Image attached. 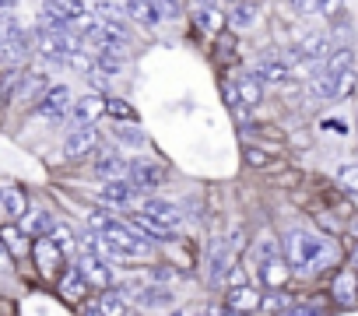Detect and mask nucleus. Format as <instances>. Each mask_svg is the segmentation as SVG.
Instances as JSON below:
<instances>
[{"instance_id": "1", "label": "nucleus", "mask_w": 358, "mask_h": 316, "mask_svg": "<svg viewBox=\"0 0 358 316\" xmlns=\"http://www.w3.org/2000/svg\"><path fill=\"white\" fill-rule=\"evenodd\" d=\"M334 243L327 239V236H320V232H309V229H292V232H285V260H288V267L299 274V278H306V274H316L320 267H327L330 264V250Z\"/></svg>"}, {"instance_id": "2", "label": "nucleus", "mask_w": 358, "mask_h": 316, "mask_svg": "<svg viewBox=\"0 0 358 316\" xmlns=\"http://www.w3.org/2000/svg\"><path fill=\"white\" fill-rule=\"evenodd\" d=\"M106 243V257L113 260H144L148 257V239H141L130 225H113L109 232H102Z\"/></svg>"}, {"instance_id": "3", "label": "nucleus", "mask_w": 358, "mask_h": 316, "mask_svg": "<svg viewBox=\"0 0 358 316\" xmlns=\"http://www.w3.org/2000/svg\"><path fill=\"white\" fill-rule=\"evenodd\" d=\"M32 260H36V267H39V274L46 278V281H60L64 274H60V267H64V250L53 243V239H39L36 246H32Z\"/></svg>"}, {"instance_id": "4", "label": "nucleus", "mask_w": 358, "mask_h": 316, "mask_svg": "<svg viewBox=\"0 0 358 316\" xmlns=\"http://www.w3.org/2000/svg\"><path fill=\"white\" fill-rule=\"evenodd\" d=\"M225 274H232V243L218 236V239H211V250H208V281L222 285V281H229Z\"/></svg>"}, {"instance_id": "5", "label": "nucleus", "mask_w": 358, "mask_h": 316, "mask_svg": "<svg viewBox=\"0 0 358 316\" xmlns=\"http://www.w3.org/2000/svg\"><path fill=\"white\" fill-rule=\"evenodd\" d=\"M71 113H74V99H71V88L67 85H53L50 95L36 106V116H43V120H64Z\"/></svg>"}, {"instance_id": "6", "label": "nucleus", "mask_w": 358, "mask_h": 316, "mask_svg": "<svg viewBox=\"0 0 358 316\" xmlns=\"http://www.w3.org/2000/svg\"><path fill=\"white\" fill-rule=\"evenodd\" d=\"M141 215L162 222V225L172 229V232L183 225V211H179L176 204H169V201H162V197H144V201H141Z\"/></svg>"}, {"instance_id": "7", "label": "nucleus", "mask_w": 358, "mask_h": 316, "mask_svg": "<svg viewBox=\"0 0 358 316\" xmlns=\"http://www.w3.org/2000/svg\"><path fill=\"white\" fill-rule=\"evenodd\" d=\"M253 71L260 74V81H271V85L292 81V64H288V57H281V53H264Z\"/></svg>"}, {"instance_id": "8", "label": "nucleus", "mask_w": 358, "mask_h": 316, "mask_svg": "<svg viewBox=\"0 0 358 316\" xmlns=\"http://www.w3.org/2000/svg\"><path fill=\"white\" fill-rule=\"evenodd\" d=\"M330 295L341 309H355L358 306V274L355 271H337L330 281Z\"/></svg>"}, {"instance_id": "9", "label": "nucleus", "mask_w": 358, "mask_h": 316, "mask_svg": "<svg viewBox=\"0 0 358 316\" xmlns=\"http://www.w3.org/2000/svg\"><path fill=\"white\" fill-rule=\"evenodd\" d=\"M74 264H78L81 278H85L92 288H102V292H109V288H113V271L106 267V260H102V257H78Z\"/></svg>"}, {"instance_id": "10", "label": "nucleus", "mask_w": 358, "mask_h": 316, "mask_svg": "<svg viewBox=\"0 0 358 316\" xmlns=\"http://www.w3.org/2000/svg\"><path fill=\"white\" fill-rule=\"evenodd\" d=\"M92 169H95V176H99L102 183H120V180L130 176V162H123L116 151H102V155L95 158Z\"/></svg>"}, {"instance_id": "11", "label": "nucleus", "mask_w": 358, "mask_h": 316, "mask_svg": "<svg viewBox=\"0 0 358 316\" xmlns=\"http://www.w3.org/2000/svg\"><path fill=\"white\" fill-rule=\"evenodd\" d=\"M0 201H4V215H8V222H25L29 218V194L22 190V187H15L11 180H4V194H0Z\"/></svg>"}, {"instance_id": "12", "label": "nucleus", "mask_w": 358, "mask_h": 316, "mask_svg": "<svg viewBox=\"0 0 358 316\" xmlns=\"http://www.w3.org/2000/svg\"><path fill=\"white\" fill-rule=\"evenodd\" d=\"M102 113H106V99H102V95H85V99H78V102H74L71 123H74L78 130H85V127H92Z\"/></svg>"}, {"instance_id": "13", "label": "nucleus", "mask_w": 358, "mask_h": 316, "mask_svg": "<svg viewBox=\"0 0 358 316\" xmlns=\"http://www.w3.org/2000/svg\"><path fill=\"white\" fill-rule=\"evenodd\" d=\"M95 144H99V134H95L92 127L71 130V134L64 137V158H85V155L95 151Z\"/></svg>"}, {"instance_id": "14", "label": "nucleus", "mask_w": 358, "mask_h": 316, "mask_svg": "<svg viewBox=\"0 0 358 316\" xmlns=\"http://www.w3.org/2000/svg\"><path fill=\"white\" fill-rule=\"evenodd\" d=\"M50 78L43 74V71H25V78H22V85H18V99H25V102H43L46 95H50Z\"/></svg>"}, {"instance_id": "15", "label": "nucleus", "mask_w": 358, "mask_h": 316, "mask_svg": "<svg viewBox=\"0 0 358 316\" xmlns=\"http://www.w3.org/2000/svg\"><path fill=\"white\" fill-rule=\"evenodd\" d=\"M250 257H253V264H257V267H267L271 260H278V257H281V243H278V236H274L271 229H264V232L253 239Z\"/></svg>"}, {"instance_id": "16", "label": "nucleus", "mask_w": 358, "mask_h": 316, "mask_svg": "<svg viewBox=\"0 0 358 316\" xmlns=\"http://www.w3.org/2000/svg\"><path fill=\"white\" fill-rule=\"evenodd\" d=\"M130 183L141 194H148V190H155V187L165 183V173L158 166H151V162H130Z\"/></svg>"}, {"instance_id": "17", "label": "nucleus", "mask_w": 358, "mask_h": 316, "mask_svg": "<svg viewBox=\"0 0 358 316\" xmlns=\"http://www.w3.org/2000/svg\"><path fill=\"white\" fill-rule=\"evenodd\" d=\"M88 281L81 278V271H78V264L71 260V267L64 271V278H60V295L67 299V302H85V295H88Z\"/></svg>"}, {"instance_id": "18", "label": "nucleus", "mask_w": 358, "mask_h": 316, "mask_svg": "<svg viewBox=\"0 0 358 316\" xmlns=\"http://www.w3.org/2000/svg\"><path fill=\"white\" fill-rule=\"evenodd\" d=\"M60 222H53V215L50 211H43V208H36V211H29V218L22 222V229L29 232V239H50L53 236V229H57Z\"/></svg>"}, {"instance_id": "19", "label": "nucleus", "mask_w": 358, "mask_h": 316, "mask_svg": "<svg viewBox=\"0 0 358 316\" xmlns=\"http://www.w3.org/2000/svg\"><path fill=\"white\" fill-rule=\"evenodd\" d=\"M130 229L141 236V239H148V243H165V239H172V229H165L162 222H155V218H148V215H134L130 218Z\"/></svg>"}, {"instance_id": "20", "label": "nucleus", "mask_w": 358, "mask_h": 316, "mask_svg": "<svg viewBox=\"0 0 358 316\" xmlns=\"http://www.w3.org/2000/svg\"><path fill=\"white\" fill-rule=\"evenodd\" d=\"M99 197H102L106 204H113V208H130L134 197H137V187L127 183V180H120V183H102Z\"/></svg>"}, {"instance_id": "21", "label": "nucleus", "mask_w": 358, "mask_h": 316, "mask_svg": "<svg viewBox=\"0 0 358 316\" xmlns=\"http://www.w3.org/2000/svg\"><path fill=\"white\" fill-rule=\"evenodd\" d=\"M225 306H229V313H243V316H250L257 306H264V295H260L253 285H250V288H236V292H229Z\"/></svg>"}, {"instance_id": "22", "label": "nucleus", "mask_w": 358, "mask_h": 316, "mask_svg": "<svg viewBox=\"0 0 358 316\" xmlns=\"http://www.w3.org/2000/svg\"><path fill=\"white\" fill-rule=\"evenodd\" d=\"M0 239H4V250L8 253H15V257H29V246H32V239H29V232L22 229V225H4L0 229Z\"/></svg>"}, {"instance_id": "23", "label": "nucleus", "mask_w": 358, "mask_h": 316, "mask_svg": "<svg viewBox=\"0 0 358 316\" xmlns=\"http://www.w3.org/2000/svg\"><path fill=\"white\" fill-rule=\"evenodd\" d=\"M194 15H197V25H201L204 32H211V36L225 25V8H218V4H197Z\"/></svg>"}, {"instance_id": "24", "label": "nucleus", "mask_w": 358, "mask_h": 316, "mask_svg": "<svg viewBox=\"0 0 358 316\" xmlns=\"http://www.w3.org/2000/svg\"><path fill=\"white\" fill-rule=\"evenodd\" d=\"M260 278H264V285H267L271 292H278V288L292 278V267H288V260L278 257V260H271L267 267H260Z\"/></svg>"}, {"instance_id": "25", "label": "nucleus", "mask_w": 358, "mask_h": 316, "mask_svg": "<svg viewBox=\"0 0 358 316\" xmlns=\"http://www.w3.org/2000/svg\"><path fill=\"white\" fill-rule=\"evenodd\" d=\"M99 309H102V316H127L130 302H127V295L120 288H109V292L99 295Z\"/></svg>"}, {"instance_id": "26", "label": "nucleus", "mask_w": 358, "mask_h": 316, "mask_svg": "<svg viewBox=\"0 0 358 316\" xmlns=\"http://www.w3.org/2000/svg\"><path fill=\"white\" fill-rule=\"evenodd\" d=\"M239 92H243V102L246 106H257L260 99H264V85H260V74L257 71H246V74H239Z\"/></svg>"}, {"instance_id": "27", "label": "nucleus", "mask_w": 358, "mask_h": 316, "mask_svg": "<svg viewBox=\"0 0 358 316\" xmlns=\"http://www.w3.org/2000/svg\"><path fill=\"white\" fill-rule=\"evenodd\" d=\"M253 22H257V8H253V4H232V8H229V25H232L236 32H250Z\"/></svg>"}, {"instance_id": "28", "label": "nucleus", "mask_w": 358, "mask_h": 316, "mask_svg": "<svg viewBox=\"0 0 358 316\" xmlns=\"http://www.w3.org/2000/svg\"><path fill=\"white\" fill-rule=\"evenodd\" d=\"M137 299H141V309H169L172 306V292H165V288H141Z\"/></svg>"}, {"instance_id": "29", "label": "nucleus", "mask_w": 358, "mask_h": 316, "mask_svg": "<svg viewBox=\"0 0 358 316\" xmlns=\"http://www.w3.org/2000/svg\"><path fill=\"white\" fill-rule=\"evenodd\" d=\"M50 239H53V243H57V246H60V250H64V257H74V260H78V257H81V243H78V239H74V232H71V229H67V225H57V229H53V236H50Z\"/></svg>"}, {"instance_id": "30", "label": "nucleus", "mask_w": 358, "mask_h": 316, "mask_svg": "<svg viewBox=\"0 0 358 316\" xmlns=\"http://www.w3.org/2000/svg\"><path fill=\"white\" fill-rule=\"evenodd\" d=\"M106 113H109L113 120H120V123H137L134 106H130V102H123V99H106Z\"/></svg>"}, {"instance_id": "31", "label": "nucleus", "mask_w": 358, "mask_h": 316, "mask_svg": "<svg viewBox=\"0 0 358 316\" xmlns=\"http://www.w3.org/2000/svg\"><path fill=\"white\" fill-rule=\"evenodd\" d=\"M123 64H127V57L123 53H95V67L102 71V74H120L123 71Z\"/></svg>"}, {"instance_id": "32", "label": "nucleus", "mask_w": 358, "mask_h": 316, "mask_svg": "<svg viewBox=\"0 0 358 316\" xmlns=\"http://www.w3.org/2000/svg\"><path fill=\"white\" fill-rule=\"evenodd\" d=\"M222 95H225V102L232 106V113H236L239 120H246V113H243V106H246V102H243L239 85H236V81H225V85H222Z\"/></svg>"}, {"instance_id": "33", "label": "nucleus", "mask_w": 358, "mask_h": 316, "mask_svg": "<svg viewBox=\"0 0 358 316\" xmlns=\"http://www.w3.org/2000/svg\"><path fill=\"white\" fill-rule=\"evenodd\" d=\"M337 187H344L348 194H358V162H348V166L337 173Z\"/></svg>"}, {"instance_id": "34", "label": "nucleus", "mask_w": 358, "mask_h": 316, "mask_svg": "<svg viewBox=\"0 0 358 316\" xmlns=\"http://www.w3.org/2000/svg\"><path fill=\"white\" fill-rule=\"evenodd\" d=\"M355 85H358L355 67H351V71H344V74H337V99H348V95L355 92Z\"/></svg>"}, {"instance_id": "35", "label": "nucleus", "mask_w": 358, "mask_h": 316, "mask_svg": "<svg viewBox=\"0 0 358 316\" xmlns=\"http://www.w3.org/2000/svg\"><path fill=\"white\" fill-rule=\"evenodd\" d=\"M264 309H267V313H281V316H285V313L292 309V302H288L285 295L271 292V295H264Z\"/></svg>"}, {"instance_id": "36", "label": "nucleus", "mask_w": 358, "mask_h": 316, "mask_svg": "<svg viewBox=\"0 0 358 316\" xmlns=\"http://www.w3.org/2000/svg\"><path fill=\"white\" fill-rule=\"evenodd\" d=\"M246 162H250V166H257V169H264V166H271V155H267V151H260V148H250V151H246Z\"/></svg>"}, {"instance_id": "37", "label": "nucleus", "mask_w": 358, "mask_h": 316, "mask_svg": "<svg viewBox=\"0 0 358 316\" xmlns=\"http://www.w3.org/2000/svg\"><path fill=\"white\" fill-rule=\"evenodd\" d=\"M236 288H250V281H246V271H243V267H232V274H229V292H236Z\"/></svg>"}, {"instance_id": "38", "label": "nucleus", "mask_w": 358, "mask_h": 316, "mask_svg": "<svg viewBox=\"0 0 358 316\" xmlns=\"http://www.w3.org/2000/svg\"><path fill=\"white\" fill-rule=\"evenodd\" d=\"M285 316H320V309H316L313 302H295V306H292Z\"/></svg>"}, {"instance_id": "39", "label": "nucleus", "mask_w": 358, "mask_h": 316, "mask_svg": "<svg viewBox=\"0 0 358 316\" xmlns=\"http://www.w3.org/2000/svg\"><path fill=\"white\" fill-rule=\"evenodd\" d=\"M194 316H225V313H218V306H211V302H208V306H197V309H194Z\"/></svg>"}, {"instance_id": "40", "label": "nucleus", "mask_w": 358, "mask_h": 316, "mask_svg": "<svg viewBox=\"0 0 358 316\" xmlns=\"http://www.w3.org/2000/svg\"><path fill=\"white\" fill-rule=\"evenodd\" d=\"M320 225H323V232H337V229H341V225H337L330 215H320Z\"/></svg>"}, {"instance_id": "41", "label": "nucleus", "mask_w": 358, "mask_h": 316, "mask_svg": "<svg viewBox=\"0 0 358 316\" xmlns=\"http://www.w3.org/2000/svg\"><path fill=\"white\" fill-rule=\"evenodd\" d=\"M151 274H155V281H172V271H165V267H155Z\"/></svg>"}, {"instance_id": "42", "label": "nucleus", "mask_w": 358, "mask_h": 316, "mask_svg": "<svg viewBox=\"0 0 358 316\" xmlns=\"http://www.w3.org/2000/svg\"><path fill=\"white\" fill-rule=\"evenodd\" d=\"M85 316H102V309H99V302H85Z\"/></svg>"}, {"instance_id": "43", "label": "nucleus", "mask_w": 358, "mask_h": 316, "mask_svg": "<svg viewBox=\"0 0 358 316\" xmlns=\"http://www.w3.org/2000/svg\"><path fill=\"white\" fill-rule=\"evenodd\" d=\"M351 267H355V271H358V250H355V253H351Z\"/></svg>"}, {"instance_id": "44", "label": "nucleus", "mask_w": 358, "mask_h": 316, "mask_svg": "<svg viewBox=\"0 0 358 316\" xmlns=\"http://www.w3.org/2000/svg\"><path fill=\"white\" fill-rule=\"evenodd\" d=\"M351 236H358V222H355V225H351Z\"/></svg>"}, {"instance_id": "45", "label": "nucleus", "mask_w": 358, "mask_h": 316, "mask_svg": "<svg viewBox=\"0 0 358 316\" xmlns=\"http://www.w3.org/2000/svg\"><path fill=\"white\" fill-rule=\"evenodd\" d=\"M225 316H243V313H225Z\"/></svg>"}]
</instances>
